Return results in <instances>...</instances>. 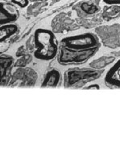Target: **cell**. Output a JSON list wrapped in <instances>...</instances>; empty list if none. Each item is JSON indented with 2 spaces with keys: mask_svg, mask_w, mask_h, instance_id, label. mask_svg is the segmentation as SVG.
I'll return each mask as SVG.
<instances>
[{
  "mask_svg": "<svg viewBox=\"0 0 120 157\" xmlns=\"http://www.w3.org/2000/svg\"><path fill=\"white\" fill-rule=\"evenodd\" d=\"M32 56L30 54V52H28L24 56H20L15 62V68H24L27 67L31 62L32 61Z\"/></svg>",
  "mask_w": 120,
  "mask_h": 157,
  "instance_id": "obj_18",
  "label": "cell"
},
{
  "mask_svg": "<svg viewBox=\"0 0 120 157\" xmlns=\"http://www.w3.org/2000/svg\"><path fill=\"white\" fill-rule=\"evenodd\" d=\"M107 5H120V0H103Z\"/></svg>",
  "mask_w": 120,
  "mask_h": 157,
  "instance_id": "obj_23",
  "label": "cell"
},
{
  "mask_svg": "<svg viewBox=\"0 0 120 157\" xmlns=\"http://www.w3.org/2000/svg\"><path fill=\"white\" fill-rule=\"evenodd\" d=\"M1 1L11 2L13 4L17 5L21 8H25L29 5V0H1Z\"/></svg>",
  "mask_w": 120,
  "mask_h": 157,
  "instance_id": "obj_20",
  "label": "cell"
},
{
  "mask_svg": "<svg viewBox=\"0 0 120 157\" xmlns=\"http://www.w3.org/2000/svg\"><path fill=\"white\" fill-rule=\"evenodd\" d=\"M111 54H113L114 56H115L116 57H120V49L117 50V51H113L111 52Z\"/></svg>",
  "mask_w": 120,
  "mask_h": 157,
  "instance_id": "obj_24",
  "label": "cell"
},
{
  "mask_svg": "<svg viewBox=\"0 0 120 157\" xmlns=\"http://www.w3.org/2000/svg\"><path fill=\"white\" fill-rule=\"evenodd\" d=\"M26 48H27V51L28 52H34L35 49H36V46H35V43H34V36L32 35L28 40L26 41L25 44Z\"/></svg>",
  "mask_w": 120,
  "mask_h": 157,
  "instance_id": "obj_19",
  "label": "cell"
},
{
  "mask_svg": "<svg viewBox=\"0 0 120 157\" xmlns=\"http://www.w3.org/2000/svg\"><path fill=\"white\" fill-rule=\"evenodd\" d=\"M19 28L15 23L3 24L0 27V42L4 43L6 40L10 39L13 36L17 34Z\"/></svg>",
  "mask_w": 120,
  "mask_h": 157,
  "instance_id": "obj_15",
  "label": "cell"
},
{
  "mask_svg": "<svg viewBox=\"0 0 120 157\" xmlns=\"http://www.w3.org/2000/svg\"><path fill=\"white\" fill-rule=\"evenodd\" d=\"M115 60L116 56H114L113 54L103 55L90 62V67L95 69H104L109 65H112Z\"/></svg>",
  "mask_w": 120,
  "mask_h": 157,
  "instance_id": "obj_14",
  "label": "cell"
},
{
  "mask_svg": "<svg viewBox=\"0 0 120 157\" xmlns=\"http://www.w3.org/2000/svg\"><path fill=\"white\" fill-rule=\"evenodd\" d=\"M28 51H27V48H26V46L25 45H22V46H19V48L17 49L16 52H15V56L16 57H20V56H24L25 54L28 53Z\"/></svg>",
  "mask_w": 120,
  "mask_h": 157,
  "instance_id": "obj_21",
  "label": "cell"
},
{
  "mask_svg": "<svg viewBox=\"0 0 120 157\" xmlns=\"http://www.w3.org/2000/svg\"><path fill=\"white\" fill-rule=\"evenodd\" d=\"M60 1H61V0H52V4H55V3L60 2Z\"/></svg>",
  "mask_w": 120,
  "mask_h": 157,
  "instance_id": "obj_26",
  "label": "cell"
},
{
  "mask_svg": "<svg viewBox=\"0 0 120 157\" xmlns=\"http://www.w3.org/2000/svg\"><path fill=\"white\" fill-rule=\"evenodd\" d=\"M29 1L34 2H44V1H48V0H29Z\"/></svg>",
  "mask_w": 120,
  "mask_h": 157,
  "instance_id": "obj_25",
  "label": "cell"
},
{
  "mask_svg": "<svg viewBox=\"0 0 120 157\" xmlns=\"http://www.w3.org/2000/svg\"><path fill=\"white\" fill-rule=\"evenodd\" d=\"M100 0H90L82 1L73 7V11L79 18H90L100 15L102 12L100 6Z\"/></svg>",
  "mask_w": 120,
  "mask_h": 157,
  "instance_id": "obj_8",
  "label": "cell"
},
{
  "mask_svg": "<svg viewBox=\"0 0 120 157\" xmlns=\"http://www.w3.org/2000/svg\"><path fill=\"white\" fill-rule=\"evenodd\" d=\"M38 80V73L32 68H16L12 72L9 87H34Z\"/></svg>",
  "mask_w": 120,
  "mask_h": 157,
  "instance_id": "obj_6",
  "label": "cell"
},
{
  "mask_svg": "<svg viewBox=\"0 0 120 157\" xmlns=\"http://www.w3.org/2000/svg\"><path fill=\"white\" fill-rule=\"evenodd\" d=\"M99 49V48H95L85 51H74L60 46L56 60L58 64L62 66H78L89 61L93 56H95Z\"/></svg>",
  "mask_w": 120,
  "mask_h": 157,
  "instance_id": "obj_4",
  "label": "cell"
},
{
  "mask_svg": "<svg viewBox=\"0 0 120 157\" xmlns=\"http://www.w3.org/2000/svg\"><path fill=\"white\" fill-rule=\"evenodd\" d=\"M95 33L104 47L110 49L120 48V24L100 25L95 28Z\"/></svg>",
  "mask_w": 120,
  "mask_h": 157,
  "instance_id": "obj_5",
  "label": "cell"
},
{
  "mask_svg": "<svg viewBox=\"0 0 120 157\" xmlns=\"http://www.w3.org/2000/svg\"><path fill=\"white\" fill-rule=\"evenodd\" d=\"M48 5L47 1H44V2H34L32 4L28 5L27 7V15L29 17L32 16H37L39 14L41 13L42 10L45 8Z\"/></svg>",
  "mask_w": 120,
  "mask_h": 157,
  "instance_id": "obj_17",
  "label": "cell"
},
{
  "mask_svg": "<svg viewBox=\"0 0 120 157\" xmlns=\"http://www.w3.org/2000/svg\"><path fill=\"white\" fill-rule=\"evenodd\" d=\"M51 28L55 34H64L79 30L81 27L76 19L72 18L70 12H60L52 20Z\"/></svg>",
  "mask_w": 120,
  "mask_h": 157,
  "instance_id": "obj_7",
  "label": "cell"
},
{
  "mask_svg": "<svg viewBox=\"0 0 120 157\" xmlns=\"http://www.w3.org/2000/svg\"><path fill=\"white\" fill-rule=\"evenodd\" d=\"M103 20L106 22L120 18V5H108L103 7L101 12Z\"/></svg>",
  "mask_w": 120,
  "mask_h": 157,
  "instance_id": "obj_16",
  "label": "cell"
},
{
  "mask_svg": "<svg viewBox=\"0 0 120 157\" xmlns=\"http://www.w3.org/2000/svg\"><path fill=\"white\" fill-rule=\"evenodd\" d=\"M63 85V75L57 69H49L44 76L41 88H57Z\"/></svg>",
  "mask_w": 120,
  "mask_h": 157,
  "instance_id": "obj_11",
  "label": "cell"
},
{
  "mask_svg": "<svg viewBox=\"0 0 120 157\" xmlns=\"http://www.w3.org/2000/svg\"><path fill=\"white\" fill-rule=\"evenodd\" d=\"M83 89L84 90H100L101 87L97 83H94V84L92 83V84H90L89 86H86Z\"/></svg>",
  "mask_w": 120,
  "mask_h": 157,
  "instance_id": "obj_22",
  "label": "cell"
},
{
  "mask_svg": "<svg viewBox=\"0 0 120 157\" xmlns=\"http://www.w3.org/2000/svg\"><path fill=\"white\" fill-rule=\"evenodd\" d=\"M104 69L90 68H69L63 74V86L67 89H83L86 86L101 78Z\"/></svg>",
  "mask_w": 120,
  "mask_h": 157,
  "instance_id": "obj_2",
  "label": "cell"
},
{
  "mask_svg": "<svg viewBox=\"0 0 120 157\" xmlns=\"http://www.w3.org/2000/svg\"><path fill=\"white\" fill-rule=\"evenodd\" d=\"M102 43L95 33H86L63 38L60 46L74 51H85L101 48Z\"/></svg>",
  "mask_w": 120,
  "mask_h": 157,
  "instance_id": "obj_3",
  "label": "cell"
},
{
  "mask_svg": "<svg viewBox=\"0 0 120 157\" xmlns=\"http://www.w3.org/2000/svg\"><path fill=\"white\" fill-rule=\"evenodd\" d=\"M33 36L36 46L35 58L42 61H50L56 58L60 44L52 31L46 28H37Z\"/></svg>",
  "mask_w": 120,
  "mask_h": 157,
  "instance_id": "obj_1",
  "label": "cell"
},
{
  "mask_svg": "<svg viewBox=\"0 0 120 157\" xmlns=\"http://www.w3.org/2000/svg\"><path fill=\"white\" fill-rule=\"evenodd\" d=\"M15 58L8 54H2L0 56V71H1V86L9 87L12 75L13 68H15Z\"/></svg>",
  "mask_w": 120,
  "mask_h": 157,
  "instance_id": "obj_9",
  "label": "cell"
},
{
  "mask_svg": "<svg viewBox=\"0 0 120 157\" xmlns=\"http://www.w3.org/2000/svg\"><path fill=\"white\" fill-rule=\"evenodd\" d=\"M19 18V11L18 8L11 2L1 1L0 7V24L15 23Z\"/></svg>",
  "mask_w": 120,
  "mask_h": 157,
  "instance_id": "obj_10",
  "label": "cell"
},
{
  "mask_svg": "<svg viewBox=\"0 0 120 157\" xmlns=\"http://www.w3.org/2000/svg\"><path fill=\"white\" fill-rule=\"evenodd\" d=\"M77 24H79L81 28H84L86 29H91V28H96L97 27L102 25L104 20L102 18L101 14L98 15L94 17L90 18H79L76 19Z\"/></svg>",
  "mask_w": 120,
  "mask_h": 157,
  "instance_id": "obj_13",
  "label": "cell"
},
{
  "mask_svg": "<svg viewBox=\"0 0 120 157\" xmlns=\"http://www.w3.org/2000/svg\"><path fill=\"white\" fill-rule=\"evenodd\" d=\"M104 80L109 88L120 89V59L106 72Z\"/></svg>",
  "mask_w": 120,
  "mask_h": 157,
  "instance_id": "obj_12",
  "label": "cell"
}]
</instances>
